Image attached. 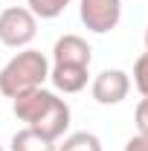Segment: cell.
I'll return each mask as SVG.
<instances>
[{"mask_svg": "<svg viewBox=\"0 0 148 151\" xmlns=\"http://www.w3.org/2000/svg\"><path fill=\"white\" fill-rule=\"evenodd\" d=\"M50 78V61L38 50H20L18 55H12L3 70H0V96L15 99L20 93H29L35 87H44V81Z\"/></svg>", "mask_w": 148, "mask_h": 151, "instance_id": "6da1fadb", "label": "cell"}, {"mask_svg": "<svg viewBox=\"0 0 148 151\" xmlns=\"http://www.w3.org/2000/svg\"><path fill=\"white\" fill-rule=\"evenodd\" d=\"M38 32V18L26 6H9L0 12V44L9 50H26Z\"/></svg>", "mask_w": 148, "mask_h": 151, "instance_id": "7a4b0ae2", "label": "cell"}, {"mask_svg": "<svg viewBox=\"0 0 148 151\" xmlns=\"http://www.w3.org/2000/svg\"><path fill=\"white\" fill-rule=\"evenodd\" d=\"M78 18L90 32L105 35L122 20V0H78Z\"/></svg>", "mask_w": 148, "mask_h": 151, "instance_id": "3957f363", "label": "cell"}, {"mask_svg": "<svg viewBox=\"0 0 148 151\" xmlns=\"http://www.w3.org/2000/svg\"><path fill=\"white\" fill-rule=\"evenodd\" d=\"M90 93L99 105H119L125 102L131 93V76L125 70H102V73L93 78L90 84Z\"/></svg>", "mask_w": 148, "mask_h": 151, "instance_id": "277c9868", "label": "cell"}, {"mask_svg": "<svg viewBox=\"0 0 148 151\" xmlns=\"http://www.w3.org/2000/svg\"><path fill=\"white\" fill-rule=\"evenodd\" d=\"M58 96L52 90H44V87H35V90H29V93H20L12 99V111L18 116L20 122H26V128H32L41 122V116L50 111L52 105H55Z\"/></svg>", "mask_w": 148, "mask_h": 151, "instance_id": "5b68a950", "label": "cell"}, {"mask_svg": "<svg viewBox=\"0 0 148 151\" xmlns=\"http://www.w3.org/2000/svg\"><path fill=\"white\" fill-rule=\"evenodd\" d=\"M93 50L81 35H61L52 47V64H75V67H90Z\"/></svg>", "mask_w": 148, "mask_h": 151, "instance_id": "8992f818", "label": "cell"}, {"mask_svg": "<svg viewBox=\"0 0 148 151\" xmlns=\"http://www.w3.org/2000/svg\"><path fill=\"white\" fill-rule=\"evenodd\" d=\"M87 67H75V64H52L50 67V81L58 93H81L87 87Z\"/></svg>", "mask_w": 148, "mask_h": 151, "instance_id": "52a82bcc", "label": "cell"}, {"mask_svg": "<svg viewBox=\"0 0 148 151\" xmlns=\"http://www.w3.org/2000/svg\"><path fill=\"white\" fill-rule=\"evenodd\" d=\"M67 128H70V105H67L64 99H55V105L41 116V122L32 125V131H38L41 137H47V139H52V142H55L58 137H64Z\"/></svg>", "mask_w": 148, "mask_h": 151, "instance_id": "ba28073f", "label": "cell"}, {"mask_svg": "<svg viewBox=\"0 0 148 151\" xmlns=\"http://www.w3.org/2000/svg\"><path fill=\"white\" fill-rule=\"evenodd\" d=\"M9 151H58V145L52 139L41 137L32 128H20L15 137H12V148Z\"/></svg>", "mask_w": 148, "mask_h": 151, "instance_id": "9c48e42d", "label": "cell"}, {"mask_svg": "<svg viewBox=\"0 0 148 151\" xmlns=\"http://www.w3.org/2000/svg\"><path fill=\"white\" fill-rule=\"evenodd\" d=\"M58 151H102V139L90 131H75L70 137H64Z\"/></svg>", "mask_w": 148, "mask_h": 151, "instance_id": "30bf717a", "label": "cell"}, {"mask_svg": "<svg viewBox=\"0 0 148 151\" xmlns=\"http://www.w3.org/2000/svg\"><path fill=\"white\" fill-rule=\"evenodd\" d=\"M70 3H73V0H26V9H29L35 18H41V20H52V18H58Z\"/></svg>", "mask_w": 148, "mask_h": 151, "instance_id": "8fae6325", "label": "cell"}, {"mask_svg": "<svg viewBox=\"0 0 148 151\" xmlns=\"http://www.w3.org/2000/svg\"><path fill=\"white\" fill-rule=\"evenodd\" d=\"M134 84L142 96H148V52H142L134 61Z\"/></svg>", "mask_w": 148, "mask_h": 151, "instance_id": "7c38bea8", "label": "cell"}, {"mask_svg": "<svg viewBox=\"0 0 148 151\" xmlns=\"http://www.w3.org/2000/svg\"><path fill=\"white\" fill-rule=\"evenodd\" d=\"M134 122H137V134L148 137V96L139 99V105H137V111H134Z\"/></svg>", "mask_w": 148, "mask_h": 151, "instance_id": "4fadbf2b", "label": "cell"}, {"mask_svg": "<svg viewBox=\"0 0 148 151\" xmlns=\"http://www.w3.org/2000/svg\"><path fill=\"white\" fill-rule=\"evenodd\" d=\"M125 151H148V137H142V134L131 137L128 142H125Z\"/></svg>", "mask_w": 148, "mask_h": 151, "instance_id": "5bb4252c", "label": "cell"}, {"mask_svg": "<svg viewBox=\"0 0 148 151\" xmlns=\"http://www.w3.org/2000/svg\"><path fill=\"white\" fill-rule=\"evenodd\" d=\"M145 52H148V26H145Z\"/></svg>", "mask_w": 148, "mask_h": 151, "instance_id": "9a60e30c", "label": "cell"}, {"mask_svg": "<svg viewBox=\"0 0 148 151\" xmlns=\"http://www.w3.org/2000/svg\"><path fill=\"white\" fill-rule=\"evenodd\" d=\"M0 151H3V145H0Z\"/></svg>", "mask_w": 148, "mask_h": 151, "instance_id": "2e32d148", "label": "cell"}]
</instances>
